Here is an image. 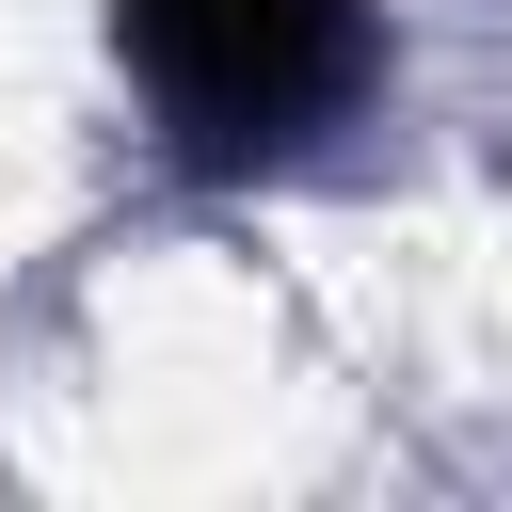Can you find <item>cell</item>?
<instances>
[{
  "label": "cell",
  "instance_id": "1",
  "mask_svg": "<svg viewBox=\"0 0 512 512\" xmlns=\"http://www.w3.org/2000/svg\"><path fill=\"white\" fill-rule=\"evenodd\" d=\"M112 48L192 160H288L368 80L352 0H112Z\"/></svg>",
  "mask_w": 512,
  "mask_h": 512
}]
</instances>
